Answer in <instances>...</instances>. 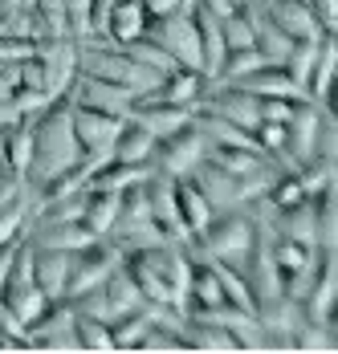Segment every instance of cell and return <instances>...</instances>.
Instances as JSON below:
<instances>
[{"mask_svg": "<svg viewBox=\"0 0 338 354\" xmlns=\"http://www.w3.org/2000/svg\"><path fill=\"white\" fill-rule=\"evenodd\" d=\"M82 155L86 151H82V142L73 135V122H69V98L66 102H49V110L37 118V127H33V167H29V183L41 187L49 179H57Z\"/></svg>", "mask_w": 338, "mask_h": 354, "instance_id": "obj_1", "label": "cell"}, {"mask_svg": "<svg viewBox=\"0 0 338 354\" xmlns=\"http://www.w3.org/2000/svg\"><path fill=\"white\" fill-rule=\"evenodd\" d=\"M78 70L86 73V77L114 82V86L131 90L135 98L151 94V90L163 82V73H155V70H147V66H139V62L127 53V49H123V45H110L106 37L78 41Z\"/></svg>", "mask_w": 338, "mask_h": 354, "instance_id": "obj_2", "label": "cell"}, {"mask_svg": "<svg viewBox=\"0 0 338 354\" xmlns=\"http://www.w3.org/2000/svg\"><path fill=\"white\" fill-rule=\"evenodd\" d=\"M253 245H257V224L249 208H229V212H216L200 241H192V252L204 261H224L233 269H244Z\"/></svg>", "mask_w": 338, "mask_h": 354, "instance_id": "obj_3", "label": "cell"}, {"mask_svg": "<svg viewBox=\"0 0 338 354\" xmlns=\"http://www.w3.org/2000/svg\"><path fill=\"white\" fill-rule=\"evenodd\" d=\"M110 241L123 248V257H127V252H139V248H155V245H163V241H168V236H163V228H159V224H155V216H151L147 183H135V187H127V192H123V208H118V220H114Z\"/></svg>", "mask_w": 338, "mask_h": 354, "instance_id": "obj_4", "label": "cell"}, {"mask_svg": "<svg viewBox=\"0 0 338 354\" xmlns=\"http://www.w3.org/2000/svg\"><path fill=\"white\" fill-rule=\"evenodd\" d=\"M0 297H4V306H8L12 322L21 326V334H25L29 322L49 306V297L41 293V285H37V277H33V252H29V241L17 245L12 269H8V277H4V285H0Z\"/></svg>", "mask_w": 338, "mask_h": 354, "instance_id": "obj_5", "label": "cell"}, {"mask_svg": "<svg viewBox=\"0 0 338 354\" xmlns=\"http://www.w3.org/2000/svg\"><path fill=\"white\" fill-rule=\"evenodd\" d=\"M37 66H41V90L49 102H66L78 82V41L73 37H45L37 41Z\"/></svg>", "mask_w": 338, "mask_h": 354, "instance_id": "obj_6", "label": "cell"}, {"mask_svg": "<svg viewBox=\"0 0 338 354\" xmlns=\"http://www.w3.org/2000/svg\"><path fill=\"white\" fill-rule=\"evenodd\" d=\"M204 159H208V139H204L200 122L192 118L184 131H175V135H168V139H159V151H155L151 171L171 176V179H188Z\"/></svg>", "mask_w": 338, "mask_h": 354, "instance_id": "obj_7", "label": "cell"}, {"mask_svg": "<svg viewBox=\"0 0 338 354\" xmlns=\"http://www.w3.org/2000/svg\"><path fill=\"white\" fill-rule=\"evenodd\" d=\"M73 301L57 297L49 301L25 330V351H78V334H73Z\"/></svg>", "mask_w": 338, "mask_h": 354, "instance_id": "obj_8", "label": "cell"}, {"mask_svg": "<svg viewBox=\"0 0 338 354\" xmlns=\"http://www.w3.org/2000/svg\"><path fill=\"white\" fill-rule=\"evenodd\" d=\"M118 265H123V248L114 245V241H94V245H86L82 252H73L66 301H73V297H82V293H90V289L106 285V277H110Z\"/></svg>", "mask_w": 338, "mask_h": 354, "instance_id": "obj_9", "label": "cell"}, {"mask_svg": "<svg viewBox=\"0 0 338 354\" xmlns=\"http://www.w3.org/2000/svg\"><path fill=\"white\" fill-rule=\"evenodd\" d=\"M196 110L216 114V118H229V122H237L240 131H249V135L261 127V98L249 94V90H240V86H224V82H212Z\"/></svg>", "mask_w": 338, "mask_h": 354, "instance_id": "obj_10", "label": "cell"}, {"mask_svg": "<svg viewBox=\"0 0 338 354\" xmlns=\"http://www.w3.org/2000/svg\"><path fill=\"white\" fill-rule=\"evenodd\" d=\"M322 118H326V110L318 106L314 98L294 102L290 122H285V127H290V167H305V163H314V159H318Z\"/></svg>", "mask_w": 338, "mask_h": 354, "instance_id": "obj_11", "label": "cell"}, {"mask_svg": "<svg viewBox=\"0 0 338 354\" xmlns=\"http://www.w3.org/2000/svg\"><path fill=\"white\" fill-rule=\"evenodd\" d=\"M151 41H159L163 49H168L171 57H175V66H192V70H204V49H200V33H196V21H192V12H184V17H171V21H159V25H151L147 29ZM208 77V73H204Z\"/></svg>", "mask_w": 338, "mask_h": 354, "instance_id": "obj_12", "label": "cell"}, {"mask_svg": "<svg viewBox=\"0 0 338 354\" xmlns=\"http://www.w3.org/2000/svg\"><path fill=\"white\" fill-rule=\"evenodd\" d=\"M69 102H73V106L102 110V114H114V118H127L131 106H135V94L123 90V86H114V82L78 73V82H73V90H69Z\"/></svg>", "mask_w": 338, "mask_h": 354, "instance_id": "obj_13", "label": "cell"}, {"mask_svg": "<svg viewBox=\"0 0 338 354\" xmlns=\"http://www.w3.org/2000/svg\"><path fill=\"white\" fill-rule=\"evenodd\" d=\"M29 245L37 248H62V252H82L86 245H94L98 236L82 224V220H53V216H33L29 224Z\"/></svg>", "mask_w": 338, "mask_h": 354, "instance_id": "obj_14", "label": "cell"}, {"mask_svg": "<svg viewBox=\"0 0 338 354\" xmlns=\"http://www.w3.org/2000/svg\"><path fill=\"white\" fill-rule=\"evenodd\" d=\"M127 118L143 122L155 139H168V135L184 131V127L196 118V110L175 106V102H163V98H155V94H143V98H135V106H131V114H127Z\"/></svg>", "mask_w": 338, "mask_h": 354, "instance_id": "obj_15", "label": "cell"}, {"mask_svg": "<svg viewBox=\"0 0 338 354\" xmlns=\"http://www.w3.org/2000/svg\"><path fill=\"white\" fill-rule=\"evenodd\" d=\"M69 122H73V135L82 142V151H110L127 118H114V114H102V110L69 102Z\"/></svg>", "mask_w": 338, "mask_h": 354, "instance_id": "obj_16", "label": "cell"}, {"mask_svg": "<svg viewBox=\"0 0 338 354\" xmlns=\"http://www.w3.org/2000/svg\"><path fill=\"white\" fill-rule=\"evenodd\" d=\"M257 318H261V330H265L269 351H294V330H298V322L305 318L302 306H298L294 297H277L269 306H257Z\"/></svg>", "mask_w": 338, "mask_h": 354, "instance_id": "obj_17", "label": "cell"}, {"mask_svg": "<svg viewBox=\"0 0 338 354\" xmlns=\"http://www.w3.org/2000/svg\"><path fill=\"white\" fill-rule=\"evenodd\" d=\"M208 77H204V70H192V66H175L171 73H163V82L151 90L155 98H163V102H175V106H188L196 110L204 102V94H208Z\"/></svg>", "mask_w": 338, "mask_h": 354, "instance_id": "obj_18", "label": "cell"}, {"mask_svg": "<svg viewBox=\"0 0 338 354\" xmlns=\"http://www.w3.org/2000/svg\"><path fill=\"white\" fill-rule=\"evenodd\" d=\"M33 252V277L41 285V293L49 301L66 297V285H69V269H73V252H62V248H37L29 245Z\"/></svg>", "mask_w": 338, "mask_h": 354, "instance_id": "obj_19", "label": "cell"}, {"mask_svg": "<svg viewBox=\"0 0 338 354\" xmlns=\"http://www.w3.org/2000/svg\"><path fill=\"white\" fill-rule=\"evenodd\" d=\"M265 8H269L277 29L290 37V41H318V37L326 33L305 0H265Z\"/></svg>", "mask_w": 338, "mask_h": 354, "instance_id": "obj_20", "label": "cell"}, {"mask_svg": "<svg viewBox=\"0 0 338 354\" xmlns=\"http://www.w3.org/2000/svg\"><path fill=\"white\" fill-rule=\"evenodd\" d=\"M335 301H338V252H326V248H322L318 273H314V281H310V293L302 297V314L322 322L330 314Z\"/></svg>", "mask_w": 338, "mask_h": 354, "instance_id": "obj_21", "label": "cell"}, {"mask_svg": "<svg viewBox=\"0 0 338 354\" xmlns=\"http://www.w3.org/2000/svg\"><path fill=\"white\" fill-rule=\"evenodd\" d=\"M224 86H240V90H249L257 98H285V102H302L305 98V90L285 73V66H261V70L244 73L240 82H224Z\"/></svg>", "mask_w": 338, "mask_h": 354, "instance_id": "obj_22", "label": "cell"}, {"mask_svg": "<svg viewBox=\"0 0 338 354\" xmlns=\"http://www.w3.org/2000/svg\"><path fill=\"white\" fill-rule=\"evenodd\" d=\"M196 179V187H200L204 196H208V204L216 208V212H229V208H244V200H240V179L229 176L224 167H216V163H208L204 159L200 167L192 171Z\"/></svg>", "mask_w": 338, "mask_h": 354, "instance_id": "obj_23", "label": "cell"}, {"mask_svg": "<svg viewBox=\"0 0 338 354\" xmlns=\"http://www.w3.org/2000/svg\"><path fill=\"white\" fill-rule=\"evenodd\" d=\"M102 37L110 45H131L139 37H147V12L143 0H114L106 21H102Z\"/></svg>", "mask_w": 338, "mask_h": 354, "instance_id": "obj_24", "label": "cell"}, {"mask_svg": "<svg viewBox=\"0 0 338 354\" xmlns=\"http://www.w3.org/2000/svg\"><path fill=\"white\" fill-rule=\"evenodd\" d=\"M155 151H159V139H155L143 122H135V118L123 122L118 139L110 147V155H114L118 163H131V167H151V163H155Z\"/></svg>", "mask_w": 338, "mask_h": 354, "instance_id": "obj_25", "label": "cell"}, {"mask_svg": "<svg viewBox=\"0 0 338 354\" xmlns=\"http://www.w3.org/2000/svg\"><path fill=\"white\" fill-rule=\"evenodd\" d=\"M41 118V114H37ZM37 118H21L12 131L0 135V167L12 171V176L29 179V167H33V127Z\"/></svg>", "mask_w": 338, "mask_h": 354, "instance_id": "obj_26", "label": "cell"}, {"mask_svg": "<svg viewBox=\"0 0 338 354\" xmlns=\"http://www.w3.org/2000/svg\"><path fill=\"white\" fill-rule=\"evenodd\" d=\"M175 204H179V216H184L188 236H192V241H200L204 232H208V224L216 220V208L208 204V196L196 187V179H192V176L175 179Z\"/></svg>", "mask_w": 338, "mask_h": 354, "instance_id": "obj_27", "label": "cell"}, {"mask_svg": "<svg viewBox=\"0 0 338 354\" xmlns=\"http://www.w3.org/2000/svg\"><path fill=\"white\" fill-rule=\"evenodd\" d=\"M192 21H196V33H200L204 73H208V82H216V77H220V66H224V57H229L220 17H216V12H208V8H200V4H192Z\"/></svg>", "mask_w": 338, "mask_h": 354, "instance_id": "obj_28", "label": "cell"}, {"mask_svg": "<svg viewBox=\"0 0 338 354\" xmlns=\"http://www.w3.org/2000/svg\"><path fill=\"white\" fill-rule=\"evenodd\" d=\"M102 297H106V318H110V322L127 318V314H135V310H143V306H147L143 289L135 285V277H131L123 265L106 277V285H102Z\"/></svg>", "mask_w": 338, "mask_h": 354, "instance_id": "obj_29", "label": "cell"}, {"mask_svg": "<svg viewBox=\"0 0 338 354\" xmlns=\"http://www.w3.org/2000/svg\"><path fill=\"white\" fill-rule=\"evenodd\" d=\"M118 208H123V196H118V192H90V196H86L82 224H86L98 241H110L114 220H118Z\"/></svg>", "mask_w": 338, "mask_h": 354, "instance_id": "obj_30", "label": "cell"}, {"mask_svg": "<svg viewBox=\"0 0 338 354\" xmlns=\"http://www.w3.org/2000/svg\"><path fill=\"white\" fill-rule=\"evenodd\" d=\"M335 73H338V41L335 33H326L318 41V57H314V70H310V82H305V98L322 102L330 82H335Z\"/></svg>", "mask_w": 338, "mask_h": 354, "instance_id": "obj_31", "label": "cell"}, {"mask_svg": "<svg viewBox=\"0 0 338 354\" xmlns=\"http://www.w3.org/2000/svg\"><path fill=\"white\" fill-rule=\"evenodd\" d=\"M151 326H155V306H151V301H147L143 310H135V314H127V318L110 322L114 351H143V342H147Z\"/></svg>", "mask_w": 338, "mask_h": 354, "instance_id": "obj_32", "label": "cell"}, {"mask_svg": "<svg viewBox=\"0 0 338 354\" xmlns=\"http://www.w3.org/2000/svg\"><path fill=\"white\" fill-rule=\"evenodd\" d=\"M151 176V167H131V163H118L114 155L102 163L98 171L90 176V192H127V187H135V183H143V179Z\"/></svg>", "mask_w": 338, "mask_h": 354, "instance_id": "obj_33", "label": "cell"}, {"mask_svg": "<svg viewBox=\"0 0 338 354\" xmlns=\"http://www.w3.org/2000/svg\"><path fill=\"white\" fill-rule=\"evenodd\" d=\"M33 216H37V187H33L29 200H21V204H12V208H0V248L21 245V241L29 236Z\"/></svg>", "mask_w": 338, "mask_h": 354, "instance_id": "obj_34", "label": "cell"}, {"mask_svg": "<svg viewBox=\"0 0 338 354\" xmlns=\"http://www.w3.org/2000/svg\"><path fill=\"white\" fill-rule=\"evenodd\" d=\"M277 232L318 248V208H314V200H305V204H298V208H290V212L277 216Z\"/></svg>", "mask_w": 338, "mask_h": 354, "instance_id": "obj_35", "label": "cell"}, {"mask_svg": "<svg viewBox=\"0 0 338 354\" xmlns=\"http://www.w3.org/2000/svg\"><path fill=\"white\" fill-rule=\"evenodd\" d=\"M269 200L277 212H290V208H298V204H305L310 196H305V187H302V176H298V167H281L277 171V179H273V187H269Z\"/></svg>", "mask_w": 338, "mask_h": 354, "instance_id": "obj_36", "label": "cell"}, {"mask_svg": "<svg viewBox=\"0 0 338 354\" xmlns=\"http://www.w3.org/2000/svg\"><path fill=\"white\" fill-rule=\"evenodd\" d=\"M314 208H318V248L338 252V183L314 200Z\"/></svg>", "mask_w": 338, "mask_h": 354, "instance_id": "obj_37", "label": "cell"}, {"mask_svg": "<svg viewBox=\"0 0 338 354\" xmlns=\"http://www.w3.org/2000/svg\"><path fill=\"white\" fill-rule=\"evenodd\" d=\"M78 314V310H73ZM73 334H78V351H114V334H110V322L102 318H90V314H78L73 322Z\"/></svg>", "mask_w": 338, "mask_h": 354, "instance_id": "obj_38", "label": "cell"}, {"mask_svg": "<svg viewBox=\"0 0 338 354\" xmlns=\"http://www.w3.org/2000/svg\"><path fill=\"white\" fill-rule=\"evenodd\" d=\"M294 351H338V338L326 322L302 318L298 330H294Z\"/></svg>", "mask_w": 338, "mask_h": 354, "instance_id": "obj_39", "label": "cell"}, {"mask_svg": "<svg viewBox=\"0 0 338 354\" xmlns=\"http://www.w3.org/2000/svg\"><path fill=\"white\" fill-rule=\"evenodd\" d=\"M123 49L135 57L139 66H147V70H155V73H171L175 70V57H171L159 41H151V37H139V41H131V45H123Z\"/></svg>", "mask_w": 338, "mask_h": 354, "instance_id": "obj_40", "label": "cell"}, {"mask_svg": "<svg viewBox=\"0 0 338 354\" xmlns=\"http://www.w3.org/2000/svg\"><path fill=\"white\" fill-rule=\"evenodd\" d=\"M326 37V33H322ZM318 37V41H322ZM318 41H294V49H290V57H285V73L298 82L305 90V82H310V70H314V57H318Z\"/></svg>", "mask_w": 338, "mask_h": 354, "instance_id": "obj_41", "label": "cell"}, {"mask_svg": "<svg viewBox=\"0 0 338 354\" xmlns=\"http://www.w3.org/2000/svg\"><path fill=\"white\" fill-rule=\"evenodd\" d=\"M261 66H269L257 49H233L229 57H224V66H220V77L216 82H240L244 73H253V70H261Z\"/></svg>", "mask_w": 338, "mask_h": 354, "instance_id": "obj_42", "label": "cell"}, {"mask_svg": "<svg viewBox=\"0 0 338 354\" xmlns=\"http://www.w3.org/2000/svg\"><path fill=\"white\" fill-rule=\"evenodd\" d=\"M220 29H224V49H253V25H249V12L237 8L229 17H220Z\"/></svg>", "mask_w": 338, "mask_h": 354, "instance_id": "obj_43", "label": "cell"}, {"mask_svg": "<svg viewBox=\"0 0 338 354\" xmlns=\"http://www.w3.org/2000/svg\"><path fill=\"white\" fill-rule=\"evenodd\" d=\"M143 12H147V29H151V25H159V21H171V17L192 12V0H143Z\"/></svg>", "mask_w": 338, "mask_h": 354, "instance_id": "obj_44", "label": "cell"}, {"mask_svg": "<svg viewBox=\"0 0 338 354\" xmlns=\"http://www.w3.org/2000/svg\"><path fill=\"white\" fill-rule=\"evenodd\" d=\"M21 90V62H0V98H12Z\"/></svg>", "mask_w": 338, "mask_h": 354, "instance_id": "obj_45", "label": "cell"}, {"mask_svg": "<svg viewBox=\"0 0 338 354\" xmlns=\"http://www.w3.org/2000/svg\"><path fill=\"white\" fill-rule=\"evenodd\" d=\"M310 8H314V17H318V25L330 33V29H338V0H305Z\"/></svg>", "mask_w": 338, "mask_h": 354, "instance_id": "obj_46", "label": "cell"}, {"mask_svg": "<svg viewBox=\"0 0 338 354\" xmlns=\"http://www.w3.org/2000/svg\"><path fill=\"white\" fill-rule=\"evenodd\" d=\"M21 118H25V114L17 110V102H12V98H0V135H4V131H12Z\"/></svg>", "mask_w": 338, "mask_h": 354, "instance_id": "obj_47", "label": "cell"}, {"mask_svg": "<svg viewBox=\"0 0 338 354\" xmlns=\"http://www.w3.org/2000/svg\"><path fill=\"white\" fill-rule=\"evenodd\" d=\"M318 106H322V110H326V114L338 122V73H335V82H330V90H326V98H322Z\"/></svg>", "mask_w": 338, "mask_h": 354, "instance_id": "obj_48", "label": "cell"}, {"mask_svg": "<svg viewBox=\"0 0 338 354\" xmlns=\"http://www.w3.org/2000/svg\"><path fill=\"white\" fill-rule=\"evenodd\" d=\"M12 257H17V245H12V248H0V285H4L8 269H12Z\"/></svg>", "mask_w": 338, "mask_h": 354, "instance_id": "obj_49", "label": "cell"}, {"mask_svg": "<svg viewBox=\"0 0 338 354\" xmlns=\"http://www.w3.org/2000/svg\"><path fill=\"white\" fill-rule=\"evenodd\" d=\"M322 322H326V326L335 330V338H338V301H335V306H330V314H326V318H322Z\"/></svg>", "mask_w": 338, "mask_h": 354, "instance_id": "obj_50", "label": "cell"}, {"mask_svg": "<svg viewBox=\"0 0 338 354\" xmlns=\"http://www.w3.org/2000/svg\"><path fill=\"white\" fill-rule=\"evenodd\" d=\"M257 4H265V0H233V8H257Z\"/></svg>", "mask_w": 338, "mask_h": 354, "instance_id": "obj_51", "label": "cell"}, {"mask_svg": "<svg viewBox=\"0 0 338 354\" xmlns=\"http://www.w3.org/2000/svg\"><path fill=\"white\" fill-rule=\"evenodd\" d=\"M0 37H4V12H0Z\"/></svg>", "mask_w": 338, "mask_h": 354, "instance_id": "obj_52", "label": "cell"}, {"mask_svg": "<svg viewBox=\"0 0 338 354\" xmlns=\"http://www.w3.org/2000/svg\"><path fill=\"white\" fill-rule=\"evenodd\" d=\"M330 33H335V41H338V29H330Z\"/></svg>", "mask_w": 338, "mask_h": 354, "instance_id": "obj_53", "label": "cell"}]
</instances>
